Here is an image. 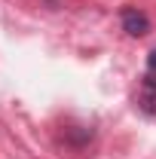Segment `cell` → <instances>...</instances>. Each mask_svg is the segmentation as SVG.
<instances>
[{
	"mask_svg": "<svg viewBox=\"0 0 156 159\" xmlns=\"http://www.w3.org/2000/svg\"><path fill=\"white\" fill-rule=\"evenodd\" d=\"M147 70H156V49L150 52V58H147Z\"/></svg>",
	"mask_w": 156,
	"mask_h": 159,
	"instance_id": "obj_3",
	"label": "cell"
},
{
	"mask_svg": "<svg viewBox=\"0 0 156 159\" xmlns=\"http://www.w3.org/2000/svg\"><path fill=\"white\" fill-rule=\"evenodd\" d=\"M122 31L129 34V37H144V34H150V19H147V12H141V9H122Z\"/></svg>",
	"mask_w": 156,
	"mask_h": 159,
	"instance_id": "obj_1",
	"label": "cell"
},
{
	"mask_svg": "<svg viewBox=\"0 0 156 159\" xmlns=\"http://www.w3.org/2000/svg\"><path fill=\"white\" fill-rule=\"evenodd\" d=\"M138 107L147 113V116H156V89H147L141 86V95H138Z\"/></svg>",
	"mask_w": 156,
	"mask_h": 159,
	"instance_id": "obj_2",
	"label": "cell"
}]
</instances>
